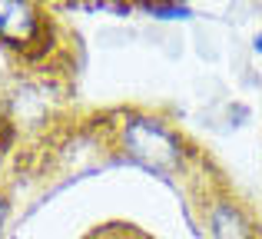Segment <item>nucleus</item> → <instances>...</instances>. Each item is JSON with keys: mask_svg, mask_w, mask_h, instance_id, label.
<instances>
[{"mask_svg": "<svg viewBox=\"0 0 262 239\" xmlns=\"http://www.w3.org/2000/svg\"><path fill=\"white\" fill-rule=\"evenodd\" d=\"M126 149L156 173H169L179 163V146L176 140L153 120H133L126 126Z\"/></svg>", "mask_w": 262, "mask_h": 239, "instance_id": "f257e3e1", "label": "nucleus"}, {"mask_svg": "<svg viewBox=\"0 0 262 239\" xmlns=\"http://www.w3.org/2000/svg\"><path fill=\"white\" fill-rule=\"evenodd\" d=\"M37 30V17L27 4H4L0 0V37L13 44H27Z\"/></svg>", "mask_w": 262, "mask_h": 239, "instance_id": "f03ea898", "label": "nucleus"}, {"mask_svg": "<svg viewBox=\"0 0 262 239\" xmlns=\"http://www.w3.org/2000/svg\"><path fill=\"white\" fill-rule=\"evenodd\" d=\"M146 10H149V13H156V17H163V20H173V17H189V10H186V7H163V4H149Z\"/></svg>", "mask_w": 262, "mask_h": 239, "instance_id": "7ed1b4c3", "label": "nucleus"}, {"mask_svg": "<svg viewBox=\"0 0 262 239\" xmlns=\"http://www.w3.org/2000/svg\"><path fill=\"white\" fill-rule=\"evenodd\" d=\"M256 50H259V53H262V37H259V40H256Z\"/></svg>", "mask_w": 262, "mask_h": 239, "instance_id": "20e7f679", "label": "nucleus"}, {"mask_svg": "<svg viewBox=\"0 0 262 239\" xmlns=\"http://www.w3.org/2000/svg\"><path fill=\"white\" fill-rule=\"evenodd\" d=\"M0 216H4V206H0Z\"/></svg>", "mask_w": 262, "mask_h": 239, "instance_id": "39448f33", "label": "nucleus"}]
</instances>
